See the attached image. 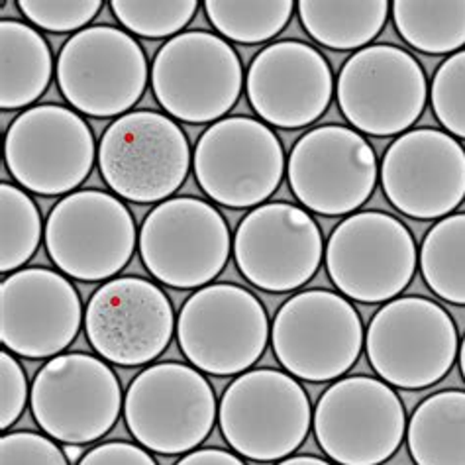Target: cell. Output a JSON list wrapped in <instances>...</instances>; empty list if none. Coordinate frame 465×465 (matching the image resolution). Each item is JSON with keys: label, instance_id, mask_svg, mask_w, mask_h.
<instances>
[{"label": "cell", "instance_id": "1", "mask_svg": "<svg viewBox=\"0 0 465 465\" xmlns=\"http://www.w3.org/2000/svg\"><path fill=\"white\" fill-rule=\"evenodd\" d=\"M373 371L391 387L420 391L451 371L460 338L454 318L424 297H397L375 312L365 330Z\"/></svg>", "mask_w": 465, "mask_h": 465}, {"label": "cell", "instance_id": "2", "mask_svg": "<svg viewBox=\"0 0 465 465\" xmlns=\"http://www.w3.org/2000/svg\"><path fill=\"white\" fill-rule=\"evenodd\" d=\"M96 163L118 199L150 204L183 187L193 152L175 120L155 110H132L104 130Z\"/></svg>", "mask_w": 465, "mask_h": 465}, {"label": "cell", "instance_id": "3", "mask_svg": "<svg viewBox=\"0 0 465 465\" xmlns=\"http://www.w3.org/2000/svg\"><path fill=\"white\" fill-rule=\"evenodd\" d=\"M218 402L211 381L177 361L145 367L124 395V420L136 442L155 454L197 450L213 432Z\"/></svg>", "mask_w": 465, "mask_h": 465}, {"label": "cell", "instance_id": "4", "mask_svg": "<svg viewBox=\"0 0 465 465\" xmlns=\"http://www.w3.org/2000/svg\"><path fill=\"white\" fill-rule=\"evenodd\" d=\"M228 446L253 461H281L297 451L312 426V405L295 377L252 370L232 381L218 402Z\"/></svg>", "mask_w": 465, "mask_h": 465}, {"label": "cell", "instance_id": "5", "mask_svg": "<svg viewBox=\"0 0 465 465\" xmlns=\"http://www.w3.org/2000/svg\"><path fill=\"white\" fill-rule=\"evenodd\" d=\"M175 334L193 367L228 377L246 373L260 361L272 341V324L252 291L234 283H211L183 304Z\"/></svg>", "mask_w": 465, "mask_h": 465}, {"label": "cell", "instance_id": "6", "mask_svg": "<svg viewBox=\"0 0 465 465\" xmlns=\"http://www.w3.org/2000/svg\"><path fill=\"white\" fill-rule=\"evenodd\" d=\"M365 346L356 307L338 292L311 289L292 295L272 324V348L289 375L311 383L346 375Z\"/></svg>", "mask_w": 465, "mask_h": 465}, {"label": "cell", "instance_id": "7", "mask_svg": "<svg viewBox=\"0 0 465 465\" xmlns=\"http://www.w3.org/2000/svg\"><path fill=\"white\" fill-rule=\"evenodd\" d=\"M407 411L395 389L381 379H338L312 412L316 442L338 465H381L407 436Z\"/></svg>", "mask_w": 465, "mask_h": 465}, {"label": "cell", "instance_id": "8", "mask_svg": "<svg viewBox=\"0 0 465 465\" xmlns=\"http://www.w3.org/2000/svg\"><path fill=\"white\" fill-rule=\"evenodd\" d=\"M242 61L226 40L211 32H183L153 57L152 89L165 113L187 124H214L240 99Z\"/></svg>", "mask_w": 465, "mask_h": 465}, {"label": "cell", "instance_id": "9", "mask_svg": "<svg viewBox=\"0 0 465 465\" xmlns=\"http://www.w3.org/2000/svg\"><path fill=\"white\" fill-rule=\"evenodd\" d=\"M148 59L132 34L114 26H89L64 44L57 57V87L81 114L120 118L148 87Z\"/></svg>", "mask_w": 465, "mask_h": 465}, {"label": "cell", "instance_id": "10", "mask_svg": "<svg viewBox=\"0 0 465 465\" xmlns=\"http://www.w3.org/2000/svg\"><path fill=\"white\" fill-rule=\"evenodd\" d=\"M232 236L216 206L197 197L159 203L143 218L138 248L150 275L173 289H203L223 273Z\"/></svg>", "mask_w": 465, "mask_h": 465}, {"label": "cell", "instance_id": "11", "mask_svg": "<svg viewBox=\"0 0 465 465\" xmlns=\"http://www.w3.org/2000/svg\"><path fill=\"white\" fill-rule=\"evenodd\" d=\"M193 171L208 199L226 208H258L279 189L287 159L277 134L250 116L208 126L194 145Z\"/></svg>", "mask_w": 465, "mask_h": 465}, {"label": "cell", "instance_id": "12", "mask_svg": "<svg viewBox=\"0 0 465 465\" xmlns=\"http://www.w3.org/2000/svg\"><path fill=\"white\" fill-rule=\"evenodd\" d=\"M428 79L412 54L371 44L348 57L336 81L341 114L365 136L391 138L409 132L424 113Z\"/></svg>", "mask_w": 465, "mask_h": 465}, {"label": "cell", "instance_id": "13", "mask_svg": "<svg viewBox=\"0 0 465 465\" xmlns=\"http://www.w3.org/2000/svg\"><path fill=\"white\" fill-rule=\"evenodd\" d=\"M99 153L93 130L75 110L35 104L18 114L5 136V165L16 183L42 197L81 187Z\"/></svg>", "mask_w": 465, "mask_h": 465}, {"label": "cell", "instance_id": "14", "mask_svg": "<svg viewBox=\"0 0 465 465\" xmlns=\"http://www.w3.org/2000/svg\"><path fill=\"white\" fill-rule=\"evenodd\" d=\"M30 407L47 436L83 446L113 430L124 411V395L104 360L81 351L61 353L35 373Z\"/></svg>", "mask_w": 465, "mask_h": 465}, {"label": "cell", "instance_id": "15", "mask_svg": "<svg viewBox=\"0 0 465 465\" xmlns=\"http://www.w3.org/2000/svg\"><path fill=\"white\" fill-rule=\"evenodd\" d=\"M45 250L61 273L79 281H110L136 250L130 208L104 191L84 189L61 199L47 216Z\"/></svg>", "mask_w": 465, "mask_h": 465}, {"label": "cell", "instance_id": "16", "mask_svg": "<svg viewBox=\"0 0 465 465\" xmlns=\"http://www.w3.org/2000/svg\"><path fill=\"white\" fill-rule=\"evenodd\" d=\"M326 272L351 301L389 302L411 285L416 242L411 230L387 213L350 214L328 238Z\"/></svg>", "mask_w": 465, "mask_h": 465}, {"label": "cell", "instance_id": "17", "mask_svg": "<svg viewBox=\"0 0 465 465\" xmlns=\"http://www.w3.org/2000/svg\"><path fill=\"white\" fill-rule=\"evenodd\" d=\"M287 179L304 211L344 216L370 201L379 181V163L360 132L324 124L302 134L292 145Z\"/></svg>", "mask_w": 465, "mask_h": 465}, {"label": "cell", "instance_id": "18", "mask_svg": "<svg viewBox=\"0 0 465 465\" xmlns=\"http://www.w3.org/2000/svg\"><path fill=\"white\" fill-rule=\"evenodd\" d=\"M177 318L167 292L143 277H114L93 292L84 334L99 356L120 367L157 360L171 344Z\"/></svg>", "mask_w": 465, "mask_h": 465}, {"label": "cell", "instance_id": "19", "mask_svg": "<svg viewBox=\"0 0 465 465\" xmlns=\"http://www.w3.org/2000/svg\"><path fill=\"white\" fill-rule=\"evenodd\" d=\"M232 252L240 273L255 289L291 292L316 275L324 242L309 211L291 203H265L242 218Z\"/></svg>", "mask_w": 465, "mask_h": 465}, {"label": "cell", "instance_id": "20", "mask_svg": "<svg viewBox=\"0 0 465 465\" xmlns=\"http://www.w3.org/2000/svg\"><path fill=\"white\" fill-rule=\"evenodd\" d=\"M379 179L401 214L442 220L465 201V150L448 132L409 130L387 148Z\"/></svg>", "mask_w": 465, "mask_h": 465}, {"label": "cell", "instance_id": "21", "mask_svg": "<svg viewBox=\"0 0 465 465\" xmlns=\"http://www.w3.org/2000/svg\"><path fill=\"white\" fill-rule=\"evenodd\" d=\"M84 324L79 291L45 267H26L0 283V341L28 360L57 358Z\"/></svg>", "mask_w": 465, "mask_h": 465}, {"label": "cell", "instance_id": "22", "mask_svg": "<svg viewBox=\"0 0 465 465\" xmlns=\"http://www.w3.org/2000/svg\"><path fill=\"white\" fill-rule=\"evenodd\" d=\"M336 91L332 69L316 47L299 40L269 44L253 57L246 75L252 108L265 124L283 130L311 126Z\"/></svg>", "mask_w": 465, "mask_h": 465}, {"label": "cell", "instance_id": "23", "mask_svg": "<svg viewBox=\"0 0 465 465\" xmlns=\"http://www.w3.org/2000/svg\"><path fill=\"white\" fill-rule=\"evenodd\" d=\"M52 47L30 24L0 22V106L18 110L34 104L50 87Z\"/></svg>", "mask_w": 465, "mask_h": 465}, {"label": "cell", "instance_id": "24", "mask_svg": "<svg viewBox=\"0 0 465 465\" xmlns=\"http://www.w3.org/2000/svg\"><path fill=\"white\" fill-rule=\"evenodd\" d=\"M407 444L416 465H465V391H440L414 409Z\"/></svg>", "mask_w": 465, "mask_h": 465}, {"label": "cell", "instance_id": "25", "mask_svg": "<svg viewBox=\"0 0 465 465\" xmlns=\"http://www.w3.org/2000/svg\"><path fill=\"white\" fill-rule=\"evenodd\" d=\"M297 8L311 38L336 52H360L371 45L391 12L387 0H302Z\"/></svg>", "mask_w": 465, "mask_h": 465}, {"label": "cell", "instance_id": "26", "mask_svg": "<svg viewBox=\"0 0 465 465\" xmlns=\"http://www.w3.org/2000/svg\"><path fill=\"white\" fill-rule=\"evenodd\" d=\"M391 15L401 38L416 52L454 55L465 45V0H397Z\"/></svg>", "mask_w": 465, "mask_h": 465}, {"label": "cell", "instance_id": "27", "mask_svg": "<svg viewBox=\"0 0 465 465\" xmlns=\"http://www.w3.org/2000/svg\"><path fill=\"white\" fill-rule=\"evenodd\" d=\"M420 273L438 299L465 307V213L438 220L426 232Z\"/></svg>", "mask_w": 465, "mask_h": 465}, {"label": "cell", "instance_id": "28", "mask_svg": "<svg viewBox=\"0 0 465 465\" xmlns=\"http://www.w3.org/2000/svg\"><path fill=\"white\" fill-rule=\"evenodd\" d=\"M208 22L226 40L236 44H263L285 30L295 12L291 0H208Z\"/></svg>", "mask_w": 465, "mask_h": 465}, {"label": "cell", "instance_id": "29", "mask_svg": "<svg viewBox=\"0 0 465 465\" xmlns=\"http://www.w3.org/2000/svg\"><path fill=\"white\" fill-rule=\"evenodd\" d=\"M42 214L30 194L12 185H0V272L15 273L26 265L42 242Z\"/></svg>", "mask_w": 465, "mask_h": 465}, {"label": "cell", "instance_id": "30", "mask_svg": "<svg viewBox=\"0 0 465 465\" xmlns=\"http://www.w3.org/2000/svg\"><path fill=\"white\" fill-rule=\"evenodd\" d=\"M116 20L128 34L159 40L175 38L199 10L197 0H113Z\"/></svg>", "mask_w": 465, "mask_h": 465}, {"label": "cell", "instance_id": "31", "mask_svg": "<svg viewBox=\"0 0 465 465\" xmlns=\"http://www.w3.org/2000/svg\"><path fill=\"white\" fill-rule=\"evenodd\" d=\"M428 96L444 130L465 140V50L450 55L438 67Z\"/></svg>", "mask_w": 465, "mask_h": 465}, {"label": "cell", "instance_id": "32", "mask_svg": "<svg viewBox=\"0 0 465 465\" xmlns=\"http://www.w3.org/2000/svg\"><path fill=\"white\" fill-rule=\"evenodd\" d=\"M18 8L35 28L54 34L81 32L99 16L101 0H20Z\"/></svg>", "mask_w": 465, "mask_h": 465}, {"label": "cell", "instance_id": "33", "mask_svg": "<svg viewBox=\"0 0 465 465\" xmlns=\"http://www.w3.org/2000/svg\"><path fill=\"white\" fill-rule=\"evenodd\" d=\"M0 465H71V461L52 438L20 430L0 440Z\"/></svg>", "mask_w": 465, "mask_h": 465}, {"label": "cell", "instance_id": "34", "mask_svg": "<svg viewBox=\"0 0 465 465\" xmlns=\"http://www.w3.org/2000/svg\"><path fill=\"white\" fill-rule=\"evenodd\" d=\"M32 387L15 353H0V428L8 430L16 424L28 405Z\"/></svg>", "mask_w": 465, "mask_h": 465}, {"label": "cell", "instance_id": "35", "mask_svg": "<svg viewBox=\"0 0 465 465\" xmlns=\"http://www.w3.org/2000/svg\"><path fill=\"white\" fill-rule=\"evenodd\" d=\"M77 465H157L145 448L130 442H104L91 448Z\"/></svg>", "mask_w": 465, "mask_h": 465}, {"label": "cell", "instance_id": "36", "mask_svg": "<svg viewBox=\"0 0 465 465\" xmlns=\"http://www.w3.org/2000/svg\"><path fill=\"white\" fill-rule=\"evenodd\" d=\"M175 465H246V461L226 450L203 448L189 451Z\"/></svg>", "mask_w": 465, "mask_h": 465}, {"label": "cell", "instance_id": "37", "mask_svg": "<svg viewBox=\"0 0 465 465\" xmlns=\"http://www.w3.org/2000/svg\"><path fill=\"white\" fill-rule=\"evenodd\" d=\"M277 465H332V463H328L326 460H321L316 456H292V458L281 460Z\"/></svg>", "mask_w": 465, "mask_h": 465}, {"label": "cell", "instance_id": "38", "mask_svg": "<svg viewBox=\"0 0 465 465\" xmlns=\"http://www.w3.org/2000/svg\"><path fill=\"white\" fill-rule=\"evenodd\" d=\"M458 360H460V371H461V377H463V381H465V336H463L461 344H460V353H458Z\"/></svg>", "mask_w": 465, "mask_h": 465}]
</instances>
